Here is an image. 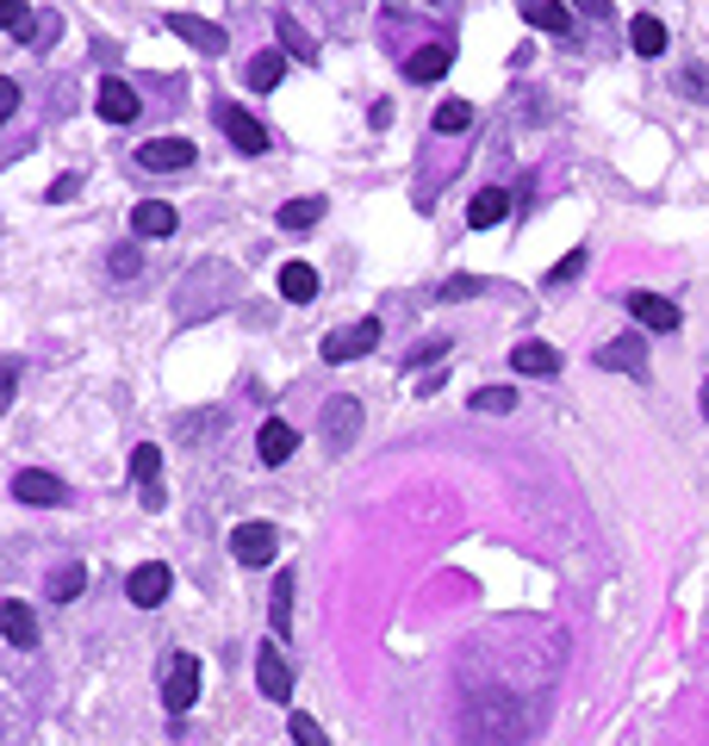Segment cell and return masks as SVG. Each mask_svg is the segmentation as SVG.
I'll use <instances>...</instances> for the list:
<instances>
[{
	"mask_svg": "<svg viewBox=\"0 0 709 746\" xmlns=\"http://www.w3.org/2000/svg\"><path fill=\"white\" fill-rule=\"evenodd\" d=\"M162 448H156V441H144V448H137L131 455V479H137V492H144V504H150V510H162Z\"/></svg>",
	"mask_w": 709,
	"mask_h": 746,
	"instance_id": "obj_14",
	"label": "cell"
},
{
	"mask_svg": "<svg viewBox=\"0 0 709 746\" xmlns=\"http://www.w3.org/2000/svg\"><path fill=\"white\" fill-rule=\"evenodd\" d=\"M324 218V199L311 193V199H293V206H281V230H311Z\"/></svg>",
	"mask_w": 709,
	"mask_h": 746,
	"instance_id": "obj_28",
	"label": "cell"
},
{
	"mask_svg": "<svg viewBox=\"0 0 709 746\" xmlns=\"http://www.w3.org/2000/svg\"><path fill=\"white\" fill-rule=\"evenodd\" d=\"M592 361L604 367V374H629V380H648V336H641V330H622L616 343L597 348Z\"/></svg>",
	"mask_w": 709,
	"mask_h": 746,
	"instance_id": "obj_2",
	"label": "cell"
},
{
	"mask_svg": "<svg viewBox=\"0 0 709 746\" xmlns=\"http://www.w3.org/2000/svg\"><path fill=\"white\" fill-rule=\"evenodd\" d=\"M169 585H174V573L162 566V560H144L131 578H125V597H131L137 610H156L162 597H169Z\"/></svg>",
	"mask_w": 709,
	"mask_h": 746,
	"instance_id": "obj_7",
	"label": "cell"
},
{
	"mask_svg": "<svg viewBox=\"0 0 709 746\" xmlns=\"http://www.w3.org/2000/svg\"><path fill=\"white\" fill-rule=\"evenodd\" d=\"M281 292H287L293 306H311V299H318V268H306V262H287V268H281Z\"/></svg>",
	"mask_w": 709,
	"mask_h": 746,
	"instance_id": "obj_24",
	"label": "cell"
},
{
	"mask_svg": "<svg viewBox=\"0 0 709 746\" xmlns=\"http://www.w3.org/2000/svg\"><path fill=\"white\" fill-rule=\"evenodd\" d=\"M448 62H455V50H448V44H423V50H411V57H404V81L430 88V81L448 76Z\"/></svg>",
	"mask_w": 709,
	"mask_h": 746,
	"instance_id": "obj_12",
	"label": "cell"
},
{
	"mask_svg": "<svg viewBox=\"0 0 709 746\" xmlns=\"http://www.w3.org/2000/svg\"><path fill=\"white\" fill-rule=\"evenodd\" d=\"M94 106H100V118H106V125H131V118H137V88H131V81H100V100H94Z\"/></svg>",
	"mask_w": 709,
	"mask_h": 746,
	"instance_id": "obj_13",
	"label": "cell"
},
{
	"mask_svg": "<svg viewBox=\"0 0 709 746\" xmlns=\"http://www.w3.org/2000/svg\"><path fill=\"white\" fill-rule=\"evenodd\" d=\"M579 268H585V249H573V255H560L554 268H548V287H567V280H573Z\"/></svg>",
	"mask_w": 709,
	"mask_h": 746,
	"instance_id": "obj_35",
	"label": "cell"
},
{
	"mask_svg": "<svg viewBox=\"0 0 709 746\" xmlns=\"http://www.w3.org/2000/svg\"><path fill=\"white\" fill-rule=\"evenodd\" d=\"M504 218H511V193H504V187L473 193V206H467V225H473V230H499Z\"/></svg>",
	"mask_w": 709,
	"mask_h": 746,
	"instance_id": "obj_20",
	"label": "cell"
},
{
	"mask_svg": "<svg viewBox=\"0 0 709 746\" xmlns=\"http://www.w3.org/2000/svg\"><path fill=\"white\" fill-rule=\"evenodd\" d=\"M76 193H81V174H62L57 187H50V199H76Z\"/></svg>",
	"mask_w": 709,
	"mask_h": 746,
	"instance_id": "obj_38",
	"label": "cell"
},
{
	"mask_svg": "<svg viewBox=\"0 0 709 746\" xmlns=\"http://www.w3.org/2000/svg\"><path fill=\"white\" fill-rule=\"evenodd\" d=\"M131 230H137V237H174V206H162V199H144V206L131 211Z\"/></svg>",
	"mask_w": 709,
	"mask_h": 746,
	"instance_id": "obj_23",
	"label": "cell"
},
{
	"mask_svg": "<svg viewBox=\"0 0 709 746\" xmlns=\"http://www.w3.org/2000/svg\"><path fill=\"white\" fill-rule=\"evenodd\" d=\"M274 32H281V44H287V50H293V57H318V44H311V32H306V25H299V20H274Z\"/></svg>",
	"mask_w": 709,
	"mask_h": 746,
	"instance_id": "obj_31",
	"label": "cell"
},
{
	"mask_svg": "<svg viewBox=\"0 0 709 746\" xmlns=\"http://www.w3.org/2000/svg\"><path fill=\"white\" fill-rule=\"evenodd\" d=\"M274 548H281V529H274V523H237V529H230V560H243V566H268Z\"/></svg>",
	"mask_w": 709,
	"mask_h": 746,
	"instance_id": "obj_3",
	"label": "cell"
},
{
	"mask_svg": "<svg viewBox=\"0 0 709 746\" xmlns=\"http://www.w3.org/2000/svg\"><path fill=\"white\" fill-rule=\"evenodd\" d=\"M442 355H448V336H430V343H418L404 355V367H430V361H442Z\"/></svg>",
	"mask_w": 709,
	"mask_h": 746,
	"instance_id": "obj_34",
	"label": "cell"
},
{
	"mask_svg": "<svg viewBox=\"0 0 709 746\" xmlns=\"http://www.w3.org/2000/svg\"><path fill=\"white\" fill-rule=\"evenodd\" d=\"M281 76H287V57H281V50L250 57V88H255V94H274V88H281Z\"/></svg>",
	"mask_w": 709,
	"mask_h": 746,
	"instance_id": "obj_25",
	"label": "cell"
},
{
	"mask_svg": "<svg viewBox=\"0 0 709 746\" xmlns=\"http://www.w3.org/2000/svg\"><path fill=\"white\" fill-rule=\"evenodd\" d=\"M20 113V81H0V125Z\"/></svg>",
	"mask_w": 709,
	"mask_h": 746,
	"instance_id": "obj_37",
	"label": "cell"
},
{
	"mask_svg": "<svg viewBox=\"0 0 709 746\" xmlns=\"http://www.w3.org/2000/svg\"><path fill=\"white\" fill-rule=\"evenodd\" d=\"M137 162H144V169H193L199 150H193L187 137H150V144L137 150Z\"/></svg>",
	"mask_w": 709,
	"mask_h": 746,
	"instance_id": "obj_10",
	"label": "cell"
},
{
	"mask_svg": "<svg viewBox=\"0 0 709 746\" xmlns=\"http://www.w3.org/2000/svg\"><path fill=\"white\" fill-rule=\"evenodd\" d=\"M13 497H20V504H62V497H69V485H62L57 473H44V467H32V473H20V479H13Z\"/></svg>",
	"mask_w": 709,
	"mask_h": 746,
	"instance_id": "obj_16",
	"label": "cell"
},
{
	"mask_svg": "<svg viewBox=\"0 0 709 746\" xmlns=\"http://www.w3.org/2000/svg\"><path fill=\"white\" fill-rule=\"evenodd\" d=\"M473 411H517V392H511V386H480V392H473Z\"/></svg>",
	"mask_w": 709,
	"mask_h": 746,
	"instance_id": "obj_33",
	"label": "cell"
},
{
	"mask_svg": "<svg viewBox=\"0 0 709 746\" xmlns=\"http://www.w3.org/2000/svg\"><path fill=\"white\" fill-rule=\"evenodd\" d=\"M629 318H634V324H648L653 336H672V330L685 324V318H678V306H672V299H660V292H648V287L629 292Z\"/></svg>",
	"mask_w": 709,
	"mask_h": 746,
	"instance_id": "obj_6",
	"label": "cell"
},
{
	"mask_svg": "<svg viewBox=\"0 0 709 746\" xmlns=\"http://www.w3.org/2000/svg\"><path fill=\"white\" fill-rule=\"evenodd\" d=\"M81 585H88V566H76V560H69V566H57V578H50V597H57V604H76Z\"/></svg>",
	"mask_w": 709,
	"mask_h": 746,
	"instance_id": "obj_29",
	"label": "cell"
},
{
	"mask_svg": "<svg viewBox=\"0 0 709 746\" xmlns=\"http://www.w3.org/2000/svg\"><path fill=\"white\" fill-rule=\"evenodd\" d=\"M174 38H187L193 50H199V57H225V25H211V20H199V13H174Z\"/></svg>",
	"mask_w": 709,
	"mask_h": 746,
	"instance_id": "obj_9",
	"label": "cell"
},
{
	"mask_svg": "<svg viewBox=\"0 0 709 746\" xmlns=\"http://www.w3.org/2000/svg\"><path fill=\"white\" fill-rule=\"evenodd\" d=\"M430 125H436L442 137H460V131H467V125H473V106H467V100H442Z\"/></svg>",
	"mask_w": 709,
	"mask_h": 746,
	"instance_id": "obj_27",
	"label": "cell"
},
{
	"mask_svg": "<svg viewBox=\"0 0 709 746\" xmlns=\"http://www.w3.org/2000/svg\"><path fill=\"white\" fill-rule=\"evenodd\" d=\"M255 685H262L268 703H287L293 697V666H287V653H281V641H262V647H255Z\"/></svg>",
	"mask_w": 709,
	"mask_h": 746,
	"instance_id": "obj_4",
	"label": "cell"
},
{
	"mask_svg": "<svg viewBox=\"0 0 709 746\" xmlns=\"http://www.w3.org/2000/svg\"><path fill=\"white\" fill-rule=\"evenodd\" d=\"M293 448H299V429H293V423L268 417V423H262V429H255V455L268 460V467H281V460H287Z\"/></svg>",
	"mask_w": 709,
	"mask_h": 746,
	"instance_id": "obj_18",
	"label": "cell"
},
{
	"mask_svg": "<svg viewBox=\"0 0 709 746\" xmlns=\"http://www.w3.org/2000/svg\"><path fill=\"white\" fill-rule=\"evenodd\" d=\"M629 44H634V57H660V50H666V25L653 20V13H641V20L629 25Z\"/></svg>",
	"mask_w": 709,
	"mask_h": 746,
	"instance_id": "obj_26",
	"label": "cell"
},
{
	"mask_svg": "<svg viewBox=\"0 0 709 746\" xmlns=\"http://www.w3.org/2000/svg\"><path fill=\"white\" fill-rule=\"evenodd\" d=\"M106 268H113V274H118V280H131V274H137V268H144V255H137V249H131V243H125V249H113V262H106Z\"/></svg>",
	"mask_w": 709,
	"mask_h": 746,
	"instance_id": "obj_36",
	"label": "cell"
},
{
	"mask_svg": "<svg viewBox=\"0 0 709 746\" xmlns=\"http://www.w3.org/2000/svg\"><path fill=\"white\" fill-rule=\"evenodd\" d=\"M0 25H7V38L32 44V38L44 32V13L32 20V7H25V0H0Z\"/></svg>",
	"mask_w": 709,
	"mask_h": 746,
	"instance_id": "obj_22",
	"label": "cell"
},
{
	"mask_svg": "<svg viewBox=\"0 0 709 746\" xmlns=\"http://www.w3.org/2000/svg\"><path fill=\"white\" fill-rule=\"evenodd\" d=\"M287 734H293V746H330V734L318 727V715H306V709H293L287 715Z\"/></svg>",
	"mask_w": 709,
	"mask_h": 746,
	"instance_id": "obj_30",
	"label": "cell"
},
{
	"mask_svg": "<svg viewBox=\"0 0 709 746\" xmlns=\"http://www.w3.org/2000/svg\"><path fill=\"white\" fill-rule=\"evenodd\" d=\"M704 423H709V380H704Z\"/></svg>",
	"mask_w": 709,
	"mask_h": 746,
	"instance_id": "obj_40",
	"label": "cell"
},
{
	"mask_svg": "<svg viewBox=\"0 0 709 746\" xmlns=\"http://www.w3.org/2000/svg\"><path fill=\"white\" fill-rule=\"evenodd\" d=\"M523 20L536 25V32H548V38H567V32H573V13H567L560 0H523Z\"/></svg>",
	"mask_w": 709,
	"mask_h": 746,
	"instance_id": "obj_21",
	"label": "cell"
},
{
	"mask_svg": "<svg viewBox=\"0 0 709 746\" xmlns=\"http://www.w3.org/2000/svg\"><path fill=\"white\" fill-rule=\"evenodd\" d=\"M355 429H362V404H355V399H330V404H324V436H330V448H348V441H355Z\"/></svg>",
	"mask_w": 709,
	"mask_h": 746,
	"instance_id": "obj_19",
	"label": "cell"
},
{
	"mask_svg": "<svg viewBox=\"0 0 709 746\" xmlns=\"http://www.w3.org/2000/svg\"><path fill=\"white\" fill-rule=\"evenodd\" d=\"M0 629H7V641H13V647H38V616H32V604H20V597H7V604H0Z\"/></svg>",
	"mask_w": 709,
	"mask_h": 746,
	"instance_id": "obj_17",
	"label": "cell"
},
{
	"mask_svg": "<svg viewBox=\"0 0 709 746\" xmlns=\"http://www.w3.org/2000/svg\"><path fill=\"white\" fill-rule=\"evenodd\" d=\"M218 125H225V137L237 144L243 156H262L268 150V131H262V118H250L243 106H218Z\"/></svg>",
	"mask_w": 709,
	"mask_h": 746,
	"instance_id": "obj_8",
	"label": "cell"
},
{
	"mask_svg": "<svg viewBox=\"0 0 709 746\" xmlns=\"http://www.w3.org/2000/svg\"><path fill=\"white\" fill-rule=\"evenodd\" d=\"M480 292H485L480 274H455V280H442V287H436V299H442V306H455V299H480Z\"/></svg>",
	"mask_w": 709,
	"mask_h": 746,
	"instance_id": "obj_32",
	"label": "cell"
},
{
	"mask_svg": "<svg viewBox=\"0 0 709 746\" xmlns=\"http://www.w3.org/2000/svg\"><path fill=\"white\" fill-rule=\"evenodd\" d=\"M293 592H299V573H274V592H268V622H274V641H287L299 622H293Z\"/></svg>",
	"mask_w": 709,
	"mask_h": 746,
	"instance_id": "obj_15",
	"label": "cell"
},
{
	"mask_svg": "<svg viewBox=\"0 0 709 746\" xmlns=\"http://www.w3.org/2000/svg\"><path fill=\"white\" fill-rule=\"evenodd\" d=\"M511 374H529V380H548V374H560V348L554 343H517L511 348Z\"/></svg>",
	"mask_w": 709,
	"mask_h": 746,
	"instance_id": "obj_11",
	"label": "cell"
},
{
	"mask_svg": "<svg viewBox=\"0 0 709 746\" xmlns=\"http://www.w3.org/2000/svg\"><path fill=\"white\" fill-rule=\"evenodd\" d=\"M199 685H206L199 653H169V666H162V709H169V715H187V709L199 703Z\"/></svg>",
	"mask_w": 709,
	"mask_h": 746,
	"instance_id": "obj_1",
	"label": "cell"
},
{
	"mask_svg": "<svg viewBox=\"0 0 709 746\" xmlns=\"http://www.w3.org/2000/svg\"><path fill=\"white\" fill-rule=\"evenodd\" d=\"M374 348H380V324H374V318H362V324H348V330H330L318 355L336 367V361H355V355H374Z\"/></svg>",
	"mask_w": 709,
	"mask_h": 746,
	"instance_id": "obj_5",
	"label": "cell"
},
{
	"mask_svg": "<svg viewBox=\"0 0 709 746\" xmlns=\"http://www.w3.org/2000/svg\"><path fill=\"white\" fill-rule=\"evenodd\" d=\"M579 13H592V20H604V13H610V0H573Z\"/></svg>",
	"mask_w": 709,
	"mask_h": 746,
	"instance_id": "obj_39",
	"label": "cell"
}]
</instances>
